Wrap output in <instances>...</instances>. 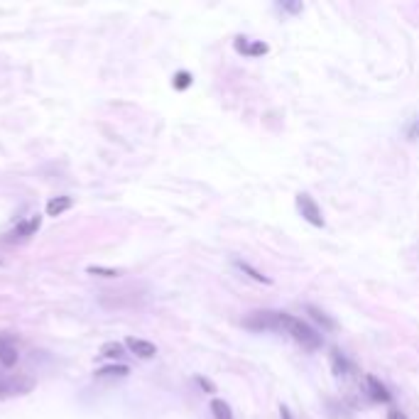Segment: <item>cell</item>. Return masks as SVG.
<instances>
[{"label":"cell","instance_id":"cell-1","mask_svg":"<svg viewBox=\"0 0 419 419\" xmlns=\"http://www.w3.org/2000/svg\"><path fill=\"white\" fill-rule=\"evenodd\" d=\"M280 331H282V334H290L292 339L307 351L322 349V334L314 331L307 322H302V319L292 317V314H287V312H280Z\"/></svg>","mask_w":419,"mask_h":419},{"label":"cell","instance_id":"cell-12","mask_svg":"<svg viewBox=\"0 0 419 419\" xmlns=\"http://www.w3.org/2000/svg\"><path fill=\"white\" fill-rule=\"evenodd\" d=\"M307 314L314 319L317 324H322V329H327V331H334L336 329V319H331L327 312H322L319 307H314V304H307Z\"/></svg>","mask_w":419,"mask_h":419},{"label":"cell","instance_id":"cell-19","mask_svg":"<svg viewBox=\"0 0 419 419\" xmlns=\"http://www.w3.org/2000/svg\"><path fill=\"white\" fill-rule=\"evenodd\" d=\"M88 275H98V277H118V270H110V267H96V265H91L88 267Z\"/></svg>","mask_w":419,"mask_h":419},{"label":"cell","instance_id":"cell-15","mask_svg":"<svg viewBox=\"0 0 419 419\" xmlns=\"http://www.w3.org/2000/svg\"><path fill=\"white\" fill-rule=\"evenodd\" d=\"M125 375H130L128 366H106L96 371V378H125Z\"/></svg>","mask_w":419,"mask_h":419},{"label":"cell","instance_id":"cell-3","mask_svg":"<svg viewBox=\"0 0 419 419\" xmlns=\"http://www.w3.org/2000/svg\"><path fill=\"white\" fill-rule=\"evenodd\" d=\"M295 203H297L299 216L304 218L309 226H314V228H324V226H327V221L322 216V208H319V203L309 194H297Z\"/></svg>","mask_w":419,"mask_h":419},{"label":"cell","instance_id":"cell-23","mask_svg":"<svg viewBox=\"0 0 419 419\" xmlns=\"http://www.w3.org/2000/svg\"><path fill=\"white\" fill-rule=\"evenodd\" d=\"M280 419H295V417H292V412H290V407H280Z\"/></svg>","mask_w":419,"mask_h":419},{"label":"cell","instance_id":"cell-18","mask_svg":"<svg viewBox=\"0 0 419 419\" xmlns=\"http://www.w3.org/2000/svg\"><path fill=\"white\" fill-rule=\"evenodd\" d=\"M405 135H407V140H419V115H415V118L407 123V128H405Z\"/></svg>","mask_w":419,"mask_h":419},{"label":"cell","instance_id":"cell-22","mask_svg":"<svg viewBox=\"0 0 419 419\" xmlns=\"http://www.w3.org/2000/svg\"><path fill=\"white\" fill-rule=\"evenodd\" d=\"M388 419H407V415H405V412H400V410H390Z\"/></svg>","mask_w":419,"mask_h":419},{"label":"cell","instance_id":"cell-13","mask_svg":"<svg viewBox=\"0 0 419 419\" xmlns=\"http://www.w3.org/2000/svg\"><path fill=\"white\" fill-rule=\"evenodd\" d=\"M235 267L240 270L243 275H248L250 280H255V282H260V285H272V280L267 277V275H262L260 270H255L250 262H245V260H235Z\"/></svg>","mask_w":419,"mask_h":419},{"label":"cell","instance_id":"cell-17","mask_svg":"<svg viewBox=\"0 0 419 419\" xmlns=\"http://www.w3.org/2000/svg\"><path fill=\"white\" fill-rule=\"evenodd\" d=\"M191 86V74L189 71H179V74L174 76V88L176 91H184V88Z\"/></svg>","mask_w":419,"mask_h":419},{"label":"cell","instance_id":"cell-5","mask_svg":"<svg viewBox=\"0 0 419 419\" xmlns=\"http://www.w3.org/2000/svg\"><path fill=\"white\" fill-rule=\"evenodd\" d=\"M40 223H42V218L40 216H30V218H25V221H20L18 226H15L13 230L8 233V243H15V240H27L30 235H35L37 230H40Z\"/></svg>","mask_w":419,"mask_h":419},{"label":"cell","instance_id":"cell-11","mask_svg":"<svg viewBox=\"0 0 419 419\" xmlns=\"http://www.w3.org/2000/svg\"><path fill=\"white\" fill-rule=\"evenodd\" d=\"M329 361H331V371H334V375H349L351 363L346 361V356H344V353H341L339 349H331Z\"/></svg>","mask_w":419,"mask_h":419},{"label":"cell","instance_id":"cell-14","mask_svg":"<svg viewBox=\"0 0 419 419\" xmlns=\"http://www.w3.org/2000/svg\"><path fill=\"white\" fill-rule=\"evenodd\" d=\"M211 415H213V419H235L230 405L226 400H221V397H213L211 400Z\"/></svg>","mask_w":419,"mask_h":419},{"label":"cell","instance_id":"cell-10","mask_svg":"<svg viewBox=\"0 0 419 419\" xmlns=\"http://www.w3.org/2000/svg\"><path fill=\"white\" fill-rule=\"evenodd\" d=\"M74 206V198L71 196H54L47 201V216H62L64 211H69V208Z\"/></svg>","mask_w":419,"mask_h":419},{"label":"cell","instance_id":"cell-21","mask_svg":"<svg viewBox=\"0 0 419 419\" xmlns=\"http://www.w3.org/2000/svg\"><path fill=\"white\" fill-rule=\"evenodd\" d=\"M196 383H198V385H201V388H203V390H206V393H216V388H213V385H211V383H208V380H206V378H196Z\"/></svg>","mask_w":419,"mask_h":419},{"label":"cell","instance_id":"cell-9","mask_svg":"<svg viewBox=\"0 0 419 419\" xmlns=\"http://www.w3.org/2000/svg\"><path fill=\"white\" fill-rule=\"evenodd\" d=\"M0 363L5 368H13L18 363V349H15L10 336H0Z\"/></svg>","mask_w":419,"mask_h":419},{"label":"cell","instance_id":"cell-8","mask_svg":"<svg viewBox=\"0 0 419 419\" xmlns=\"http://www.w3.org/2000/svg\"><path fill=\"white\" fill-rule=\"evenodd\" d=\"M366 385H368V395H371L375 402H393V395H390V390L385 388V385L380 383L375 375H366Z\"/></svg>","mask_w":419,"mask_h":419},{"label":"cell","instance_id":"cell-2","mask_svg":"<svg viewBox=\"0 0 419 419\" xmlns=\"http://www.w3.org/2000/svg\"><path fill=\"white\" fill-rule=\"evenodd\" d=\"M243 327L250 331H280V312H272V309L250 312L243 319Z\"/></svg>","mask_w":419,"mask_h":419},{"label":"cell","instance_id":"cell-6","mask_svg":"<svg viewBox=\"0 0 419 419\" xmlns=\"http://www.w3.org/2000/svg\"><path fill=\"white\" fill-rule=\"evenodd\" d=\"M233 47H235V52L245 54V57H262V54L270 52L267 42H250L248 37H235Z\"/></svg>","mask_w":419,"mask_h":419},{"label":"cell","instance_id":"cell-20","mask_svg":"<svg viewBox=\"0 0 419 419\" xmlns=\"http://www.w3.org/2000/svg\"><path fill=\"white\" fill-rule=\"evenodd\" d=\"M280 8L287 10V13H302V3H282Z\"/></svg>","mask_w":419,"mask_h":419},{"label":"cell","instance_id":"cell-16","mask_svg":"<svg viewBox=\"0 0 419 419\" xmlns=\"http://www.w3.org/2000/svg\"><path fill=\"white\" fill-rule=\"evenodd\" d=\"M101 356H106V358H123L125 356V346L118 344V341H108V344L101 346Z\"/></svg>","mask_w":419,"mask_h":419},{"label":"cell","instance_id":"cell-4","mask_svg":"<svg viewBox=\"0 0 419 419\" xmlns=\"http://www.w3.org/2000/svg\"><path fill=\"white\" fill-rule=\"evenodd\" d=\"M35 388L30 378H22V375H10V378H0V397H15V395H25Z\"/></svg>","mask_w":419,"mask_h":419},{"label":"cell","instance_id":"cell-7","mask_svg":"<svg viewBox=\"0 0 419 419\" xmlns=\"http://www.w3.org/2000/svg\"><path fill=\"white\" fill-rule=\"evenodd\" d=\"M125 346L135 353L137 358H154L157 356V346L150 344V341H145V339H135V336H130V339H125Z\"/></svg>","mask_w":419,"mask_h":419}]
</instances>
